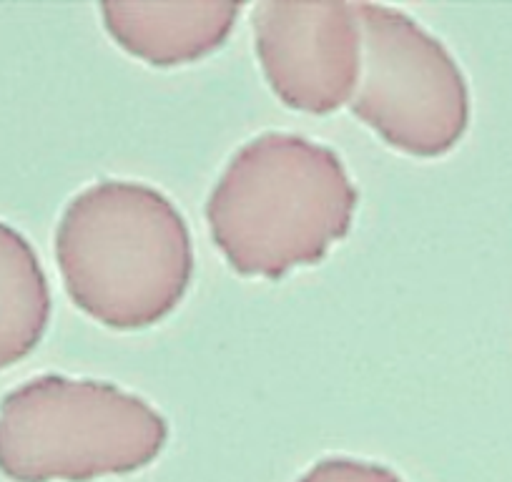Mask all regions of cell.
Masks as SVG:
<instances>
[{
	"label": "cell",
	"instance_id": "obj_1",
	"mask_svg": "<svg viewBox=\"0 0 512 482\" xmlns=\"http://www.w3.org/2000/svg\"><path fill=\"white\" fill-rule=\"evenodd\" d=\"M357 191L337 154L294 134L249 141L226 166L206 216L216 247L249 277L314 264L352 224Z\"/></svg>",
	"mask_w": 512,
	"mask_h": 482
},
{
	"label": "cell",
	"instance_id": "obj_2",
	"mask_svg": "<svg viewBox=\"0 0 512 482\" xmlns=\"http://www.w3.org/2000/svg\"><path fill=\"white\" fill-rule=\"evenodd\" d=\"M56 259L73 302L113 329L164 319L194 269L189 231L174 204L128 181H103L68 204Z\"/></svg>",
	"mask_w": 512,
	"mask_h": 482
},
{
	"label": "cell",
	"instance_id": "obj_3",
	"mask_svg": "<svg viewBox=\"0 0 512 482\" xmlns=\"http://www.w3.org/2000/svg\"><path fill=\"white\" fill-rule=\"evenodd\" d=\"M164 417L113 385L36 377L0 402V472L13 482H88L151 465Z\"/></svg>",
	"mask_w": 512,
	"mask_h": 482
},
{
	"label": "cell",
	"instance_id": "obj_4",
	"mask_svg": "<svg viewBox=\"0 0 512 482\" xmlns=\"http://www.w3.org/2000/svg\"><path fill=\"white\" fill-rule=\"evenodd\" d=\"M359 73L354 116L395 149L440 156L462 139L470 118L467 86L450 53L410 16L387 6H354Z\"/></svg>",
	"mask_w": 512,
	"mask_h": 482
},
{
	"label": "cell",
	"instance_id": "obj_5",
	"mask_svg": "<svg viewBox=\"0 0 512 482\" xmlns=\"http://www.w3.org/2000/svg\"><path fill=\"white\" fill-rule=\"evenodd\" d=\"M256 53L287 106L329 113L352 101L359 73V26L347 3H259Z\"/></svg>",
	"mask_w": 512,
	"mask_h": 482
},
{
	"label": "cell",
	"instance_id": "obj_6",
	"mask_svg": "<svg viewBox=\"0 0 512 482\" xmlns=\"http://www.w3.org/2000/svg\"><path fill=\"white\" fill-rule=\"evenodd\" d=\"M106 28L126 51L154 66L189 63L216 51L229 36L234 3H108Z\"/></svg>",
	"mask_w": 512,
	"mask_h": 482
},
{
	"label": "cell",
	"instance_id": "obj_7",
	"mask_svg": "<svg viewBox=\"0 0 512 482\" xmlns=\"http://www.w3.org/2000/svg\"><path fill=\"white\" fill-rule=\"evenodd\" d=\"M51 317V292L36 252L0 221V370L36 349Z\"/></svg>",
	"mask_w": 512,
	"mask_h": 482
},
{
	"label": "cell",
	"instance_id": "obj_8",
	"mask_svg": "<svg viewBox=\"0 0 512 482\" xmlns=\"http://www.w3.org/2000/svg\"><path fill=\"white\" fill-rule=\"evenodd\" d=\"M297 482H402L387 467L369 465V462L347 460V457H329L317 462L307 475Z\"/></svg>",
	"mask_w": 512,
	"mask_h": 482
}]
</instances>
